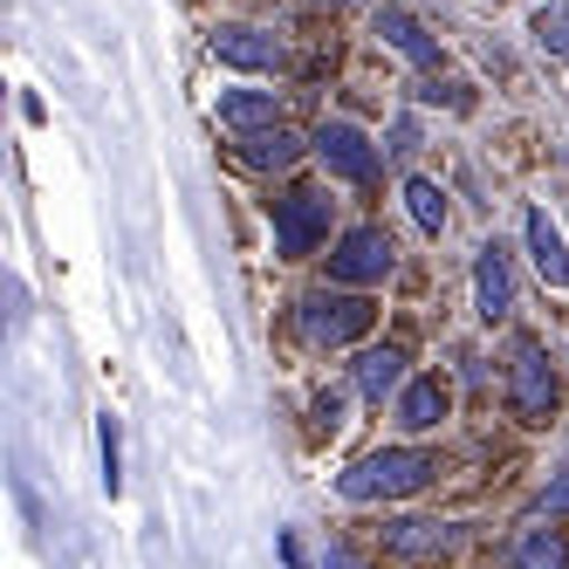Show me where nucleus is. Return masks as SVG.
Segmentation results:
<instances>
[{
	"instance_id": "nucleus-8",
	"label": "nucleus",
	"mask_w": 569,
	"mask_h": 569,
	"mask_svg": "<svg viewBox=\"0 0 569 569\" xmlns=\"http://www.w3.org/2000/svg\"><path fill=\"white\" fill-rule=\"evenodd\" d=\"M213 56L227 62V69H274L281 62V42H274V34L268 28H213Z\"/></svg>"
},
{
	"instance_id": "nucleus-20",
	"label": "nucleus",
	"mask_w": 569,
	"mask_h": 569,
	"mask_svg": "<svg viewBox=\"0 0 569 569\" xmlns=\"http://www.w3.org/2000/svg\"><path fill=\"white\" fill-rule=\"evenodd\" d=\"M419 103H446V110H467L473 97H467L460 83H426V90H419Z\"/></svg>"
},
{
	"instance_id": "nucleus-22",
	"label": "nucleus",
	"mask_w": 569,
	"mask_h": 569,
	"mask_svg": "<svg viewBox=\"0 0 569 569\" xmlns=\"http://www.w3.org/2000/svg\"><path fill=\"white\" fill-rule=\"evenodd\" d=\"M322 569H363V562H357L350 549H330V556H322Z\"/></svg>"
},
{
	"instance_id": "nucleus-18",
	"label": "nucleus",
	"mask_w": 569,
	"mask_h": 569,
	"mask_svg": "<svg viewBox=\"0 0 569 569\" xmlns=\"http://www.w3.org/2000/svg\"><path fill=\"white\" fill-rule=\"evenodd\" d=\"M453 536L446 528H432V521H398L391 528V549H405V556H426V549H446Z\"/></svg>"
},
{
	"instance_id": "nucleus-12",
	"label": "nucleus",
	"mask_w": 569,
	"mask_h": 569,
	"mask_svg": "<svg viewBox=\"0 0 569 569\" xmlns=\"http://www.w3.org/2000/svg\"><path fill=\"white\" fill-rule=\"evenodd\" d=\"M446 405H453V398H446L439 378H412V385L398 391V426H405V432H432V426L446 419Z\"/></svg>"
},
{
	"instance_id": "nucleus-16",
	"label": "nucleus",
	"mask_w": 569,
	"mask_h": 569,
	"mask_svg": "<svg viewBox=\"0 0 569 569\" xmlns=\"http://www.w3.org/2000/svg\"><path fill=\"white\" fill-rule=\"evenodd\" d=\"M528 34H536V49H542L549 62H569V0H549Z\"/></svg>"
},
{
	"instance_id": "nucleus-19",
	"label": "nucleus",
	"mask_w": 569,
	"mask_h": 569,
	"mask_svg": "<svg viewBox=\"0 0 569 569\" xmlns=\"http://www.w3.org/2000/svg\"><path fill=\"white\" fill-rule=\"evenodd\" d=\"M97 453H103V495H117V487H124V473H117V419H110V412L97 419Z\"/></svg>"
},
{
	"instance_id": "nucleus-14",
	"label": "nucleus",
	"mask_w": 569,
	"mask_h": 569,
	"mask_svg": "<svg viewBox=\"0 0 569 569\" xmlns=\"http://www.w3.org/2000/svg\"><path fill=\"white\" fill-rule=\"evenodd\" d=\"M357 391L378 398V405H385L391 391H405V357H398L391 343H385V350H363V357H357Z\"/></svg>"
},
{
	"instance_id": "nucleus-7",
	"label": "nucleus",
	"mask_w": 569,
	"mask_h": 569,
	"mask_svg": "<svg viewBox=\"0 0 569 569\" xmlns=\"http://www.w3.org/2000/svg\"><path fill=\"white\" fill-rule=\"evenodd\" d=\"M473 302H480V316H487V322L515 309V261H508L501 240H487V248L473 254Z\"/></svg>"
},
{
	"instance_id": "nucleus-1",
	"label": "nucleus",
	"mask_w": 569,
	"mask_h": 569,
	"mask_svg": "<svg viewBox=\"0 0 569 569\" xmlns=\"http://www.w3.org/2000/svg\"><path fill=\"white\" fill-rule=\"evenodd\" d=\"M432 473H439V460L419 453V446H385V453H371L350 473H337V495L343 501H391V495H419Z\"/></svg>"
},
{
	"instance_id": "nucleus-5",
	"label": "nucleus",
	"mask_w": 569,
	"mask_h": 569,
	"mask_svg": "<svg viewBox=\"0 0 569 569\" xmlns=\"http://www.w3.org/2000/svg\"><path fill=\"white\" fill-rule=\"evenodd\" d=\"M391 261H398V248H391V233H385V227H350V233L337 240V254H330V281L371 289V281L391 274Z\"/></svg>"
},
{
	"instance_id": "nucleus-17",
	"label": "nucleus",
	"mask_w": 569,
	"mask_h": 569,
	"mask_svg": "<svg viewBox=\"0 0 569 569\" xmlns=\"http://www.w3.org/2000/svg\"><path fill=\"white\" fill-rule=\"evenodd\" d=\"M405 207H412V220L426 233H446V192L432 179H405Z\"/></svg>"
},
{
	"instance_id": "nucleus-2",
	"label": "nucleus",
	"mask_w": 569,
	"mask_h": 569,
	"mask_svg": "<svg viewBox=\"0 0 569 569\" xmlns=\"http://www.w3.org/2000/svg\"><path fill=\"white\" fill-rule=\"evenodd\" d=\"M330 207H337V199L322 192V186H289V192L274 199V248L289 254V261L316 254L322 233H330Z\"/></svg>"
},
{
	"instance_id": "nucleus-21",
	"label": "nucleus",
	"mask_w": 569,
	"mask_h": 569,
	"mask_svg": "<svg viewBox=\"0 0 569 569\" xmlns=\"http://www.w3.org/2000/svg\"><path fill=\"white\" fill-rule=\"evenodd\" d=\"M542 508H549V515H569V473H562V480H549V495H542Z\"/></svg>"
},
{
	"instance_id": "nucleus-3",
	"label": "nucleus",
	"mask_w": 569,
	"mask_h": 569,
	"mask_svg": "<svg viewBox=\"0 0 569 569\" xmlns=\"http://www.w3.org/2000/svg\"><path fill=\"white\" fill-rule=\"evenodd\" d=\"M378 322V309L363 302V296H330V289H316V296H302V330H309V343H357L363 330Z\"/></svg>"
},
{
	"instance_id": "nucleus-6",
	"label": "nucleus",
	"mask_w": 569,
	"mask_h": 569,
	"mask_svg": "<svg viewBox=\"0 0 569 569\" xmlns=\"http://www.w3.org/2000/svg\"><path fill=\"white\" fill-rule=\"evenodd\" d=\"M309 151L330 166V179H350V186H371V179H378V144L363 138L357 124H343V117H337V124H322V131L309 138Z\"/></svg>"
},
{
	"instance_id": "nucleus-9",
	"label": "nucleus",
	"mask_w": 569,
	"mask_h": 569,
	"mask_svg": "<svg viewBox=\"0 0 569 569\" xmlns=\"http://www.w3.org/2000/svg\"><path fill=\"white\" fill-rule=\"evenodd\" d=\"M220 124L240 131V138L274 131V124H281V97H274V90H227V97H220Z\"/></svg>"
},
{
	"instance_id": "nucleus-13",
	"label": "nucleus",
	"mask_w": 569,
	"mask_h": 569,
	"mask_svg": "<svg viewBox=\"0 0 569 569\" xmlns=\"http://www.w3.org/2000/svg\"><path fill=\"white\" fill-rule=\"evenodd\" d=\"M302 158V138L296 131H254V138H240V166H254V172H289Z\"/></svg>"
},
{
	"instance_id": "nucleus-11",
	"label": "nucleus",
	"mask_w": 569,
	"mask_h": 569,
	"mask_svg": "<svg viewBox=\"0 0 569 569\" xmlns=\"http://www.w3.org/2000/svg\"><path fill=\"white\" fill-rule=\"evenodd\" d=\"M528 254H536V268H542L549 289H569V248H562V227H556L542 207L528 213Z\"/></svg>"
},
{
	"instance_id": "nucleus-4",
	"label": "nucleus",
	"mask_w": 569,
	"mask_h": 569,
	"mask_svg": "<svg viewBox=\"0 0 569 569\" xmlns=\"http://www.w3.org/2000/svg\"><path fill=\"white\" fill-rule=\"evenodd\" d=\"M508 398H515V412L528 426H542L556 412V371H549V350L536 337H521L515 343V363H508Z\"/></svg>"
},
{
	"instance_id": "nucleus-15",
	"label": "nucleus",
	"mask_w": 569,
	"mask_h": 569,
	"mask_svg": "<svg viewBox=\"0 0 569 569\" xmlns=\"http://www.w3.org/2000/svg\"><path fill=\"white\" fill-rule=\"evenodd\" d=\"M508 569H569V542H562V528H528V536L515 542Z\"/></svg>"
},
{
	"instance_id": "nucleus-23",
	"label": "nucleus",
	"mask_w": 569,
	"mask_h": 569,
	"mask_svg": "<svg viewBox=\"0 0 569 569\" xmlns=\"http://www.w3.org/2000/svg\"><path fill=\"white\" fill-rule=\"evenodd\" d=\"M281 569H302V549H296V536H281Z\"/></svg>"
},
{
	"instance_id": "nucleus-24",
	"label": "nucleus",
	"mask_w": 569,
	"mask_h": 569,
	"mask_svg": "<svg viewBox=\"0 0 569 569\" xmlns=\"http://www.w3.org/2000/svg\"><path fill=\"white\" fill-rule=\"evenodd\" d=\"M337 8H363V0H337Z\"/></svg>"
},
{
	"instance_id": "nucleus-10",
	"label": "nucleus",
	"mask_w": 569,
	"mask_h": 569,
	"mask_svg": "<svg viewBox=\"0 0 569 569\" xmlns=\"http://www.w3.org/2000/svg\"><path fill=\"white\" fill-rule=\"evenodd\" d=\"M371 34H385V49H398L405 62H419V69H432L439 62V42L405 14V8H378V21H371Z\"/></svg>"
}]
</instances>
